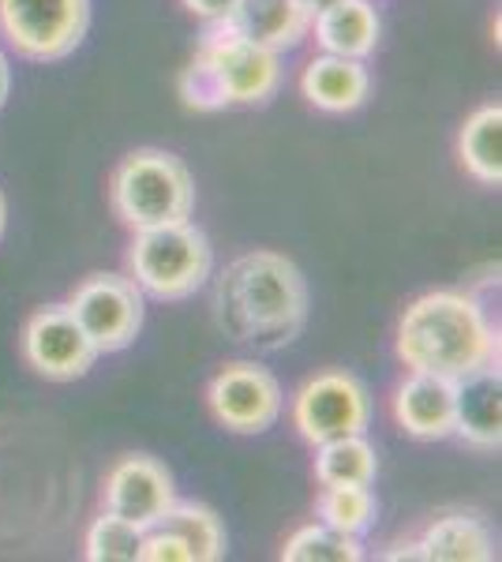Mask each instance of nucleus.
Masks as SVG:
<instances>
[{"label":"nucleus","mask_w":502,"mask_h":562,"mask_svg":"<svg viewBox=\"0 0 502 562\" xmlns=\"http://www.w3.org/2000/svg\"><path fill=\"white\" fill-rule=\"evenodd\" d=\"M300 94L319 113H353L368 102L371 94V71L356 57H312L300 71Z\"/></svg>","instance_id":"4468645a"},{"label":"nucleus","mask_w":502,"mask_h":562,"mask_svg":"<svg viewBox=\"0 0 502 562\" xmlns=\"http://www.w3.org/2000/svg\"><path fill=\"white\" fill-rule=\"evenodd\" d=\"M368 424H371L368 386L345 368L319 371V375H312L293 394V428L312 447L342 439V435H364Z\"/></svg>","instance_id":"0eeeda50"},{"label":"nucleus","mask_w":502,"mask_h":562,"mask_svg":"<svg viewBox=\"0 0 502 562\" xmlns=\"http://www.w3.org/2000/svg\"><path fill=\"white\" fill-rule=\"evenodd\" d=\"M87 31L90 0H0V38L38 65L71 57Z\"/></svg>","instance_id":"423d86ee"},{"label":"nucleus","mask_w":502,"mask_h":562,"mask_svg":"<svg viewBox=\"0 0 502 562\" xmlns=\"http://www.w3.org/2000/svg\"><path fill=\"white\" fill-rule=\"evenodd\" d=\"M376 476H379V454L364 435H342V439L319 442L315 447L319 487H342V484L371 487Z\"/></svg>","instance_id":"6ab92c4d"},{"label":"nucleus","mask_w":502,"mask_h":562,"mask_svg":"<svg viewBox=\"0 0 502 562\" xmlns=\"http://www.w3.org/2000/svg\"><path fill=\"white\" fill-rule=\"evenodd\" d=\"M454 435L472 450L495 454L502 447V371L499 360L454 379Z\"/></svg>","instance_id":"f8f14e48"},{"label":"nucleus","mask_w":502,"mask_h":562,"mask_svg":"<svg viewBox=\"0 0 502 562\" xmlns=\"http://www.w3.org/2000/svg\"><path fill=\"white\" fill-rule=\"evenodd\" d=\"M210 416L233 435H263L281 420L286 394L270 368L255 360H233L207 386Z\"/></svg>","instance_id":"1a4fd4ad"},{"label":"nucleus","mask_w":502,"mask_h":562,"mask_svg":"<svg viewBox=\"0 0 502 562\" xmlns=\"http://www.w3.org/2000/svg\"><path fill=\"white\" fill-rule=\"evenodd\" d=\"M172 498H177V484L166 461L150 454H124L109 465L102 503L109 514L132 521L135 529H150L172 506Z\"/></svg>","instance_id":"9b49d317"},{"label":"nucleus","mask_w":502,"mask_h":562,"mask_svg":"<svg viewBox=\"0 0 502 562\" xmlns=\"http://www.w3.org/2000/svg\"><path fill=\"white\" fill-rule=\"evenodd\" d=\"M312 31L323 53L368 60L382 34L376 0H334V4L312 15Z\"/></svg>","instance_id":"2eb2a0df"},{"label":"nucleus","mask_w":502,"mask_h":562,"mask_svg":"<svg viewBox=\"0 0 502 562\" xmlns=\"http://www.w3.org/2000/svg\"><path fill=\"white\" fill-rule=\"evenodd\" d=\"M23 360L31 371H38L49 383H76L98 364V346L79 326L68 304H45L23 323L20 338Z\"/></svg>","instance_id":"9d476101"},{"label":"nucleus","mask_w":502,"mask_h":562,"mask_svg":"<svg viewBox=\"0 0 502 562\" xmlns=\"http://www.w3.org/2000/svg\"><path fill=\"white\" fill-rule=\"evenodd\" d=\"M71 315L90 334L98 352H121L140 338L143 319H147V296L127 274L98 270L79 281L68 296Z\"/></svg>","instance_id":"6e6552de"},{"label":"nucleus","mask_w":502,"mask_h":562,"mask_svg":"<svg viewBox=\"0 0 502 562\" xmlns=\"http://www.w3.org/2000/svg\"><path fill=\"white\" fill-rule=\"evenodd\" d=\"M143 529H135L132 521L116 518V514H102V518L90 521L83 555L90 562H135L140 559Z\"/></svg>","instance_id":"5701e85b"},{"label":"nucleus","mask_w":502,"mask_h":562,"mask_svg":"<svg viewBox=\"0 0 502 562\" xmlns=\"http://www.w3.org/2000/svg\"><path fill=\"white\" fill-rule=\"evenodd\" d=\"M8 94H12V65H8L4 49H0V109H4Z\"/></svg>","instance_id":"bb28decb"},{"label":"nucleus","mask_w":502,"mask_h":562,"mask_svg":"<svg viewBox=\"0 0 502 562\" xmlns=\"http://www.w3.org/2000/svg\"><path fill=\"white\" fill-rule=\"evenodd\" d=\"M420 555L424 562H495V532L477 514H443L424 529Z\"/></svg>","instance_id":"f3484780"},{"label":"nucleus","mask_w":502,"mask_h":562,"mask_svg":"<svg viewBox=\"0 0 502 562\" xmlns=\"http://www.w3.org/2000/svg\"><path fill=\"white\" fill-rule=\"evenodd\" d=\"M230 23L244 38L267 45L274 53H289L312 34V12L300 0H241Z\"/></svg>","instance_id":"dca6fc26"},{"label":"nucleus","mask_w":502,"mask_h":562,"mask_svg":"<svg viewBox=\"0 0 502 562\" xmlns=\"http://www.w3.org/2000/svg\"><path fill=\"white\" fill-rule=\"evenodd\" d=\"M315 514L323 525H334L342 532H368L376 525V514H379V503L371 495V487H360V484H342V487H323L315 498Z\"/></svg>","instance_id":"4be33fe9"},{"label":"nucleus","mask_w":502,"mask_h":562,"mask_svg":"<svg viewBox=\"0 0 502 562\" xmlns=\"http://www.w3.org/2000/svg\"><path fill=\"white\" fill-rule=\"evenodd\" d=\"M364 543L353 532H342L334 525L312 521L300 525L281 548V562H360Z\"/></svg>","instance_id":"412c9836"},{"label":"nucleus","mask_w":502,"mask_h":562,"mask_svg":"<svg viewBox=\"0 0 502 562\" xmlns=\"http://www.w3.org/2000/svg\"><path fill=\"white\" fill-rule=\"evenodd\" d=\"M140 562H191V551L185 548V540L172 537L169 529L150 525V529H143Z\"/></svg>","instance_id":"393cba45"},{"label":"nucleus","mask_w":502,"mask_h":562,"mask_svg":"<svg viewBox=\"0 0 502 562\" xmlns=\"http://www.w3.org/2000/svg\"><path fill=\"white\" fill-rule=\"evenodd\" d=\"M382 559H420L424 562V555H420V543L409 540V543H394V551H382Z\"/></svg>","instance_id":"cd10ccee"},{"label":"nucleus","mask_w":502,"mask_h":562,"mask_svg":"<svg viewBox=\"0 0 502 562\" xmlns=\"http://www.w3.org/2000/svg\"><path fill=\"white\" fill-rule=\"evenodd\" d=\"M109 206L132 233L185 222L196 214V177L172 150L140 147L116 161L109 177Z\"/></svg>","instance_id":"7ed1b4c3"},{"label":"nucleus","mask_w":502,"mask_h":562,"mask_svg":"<svg viewBox=\"0 0 502 562\" xmlns=\"http://www.w3.org/2000/svg\"><path fill=\"white\" fill-rule=\"evenodd\" d=\"M154 525H161L172 537L185 540V548L191 551V562H217V559H225V548H230L222 518H217L210 506L191 503V498H172V506Z\"/></svg>","instance_id":"aec40b11"},{"label":"nucleus","mask_w":502,"mask_h":562,"mask_svg":"<svg viewBox=\"0 0 502 562\" xmlns=\"http://www.w3.org/2000/svg\"><path fill=\"white\" fill-rule=\"evenodd\" d=\"M312 293L289 256L255 248L236 256L214 281V323L230 341L278 352L304 334Z\"/></svg>","instance_id":"f257e3e1"},{"label":"nucleus","mask_w":502,"mask_h":562,"mask_svg":"<svg viewBox=\"0 0 502 562\" xmlns=\"http://www.w3.org/2000/svg\"><path fill=\"white\" fill-rule=\"evenodd\" d=\"M210 274H214V248L191 217L135 229L127 244V278L143 289V296H154L161 304L196 296Z\"/></svg>","instance_id":"20e7f679"},{"label":"nucleus","mask_w":502,"mask_h":562,"mask_svg":"<svg viewBox=\"0 0 502 562\" xmlns=\"http://www.w3.org/2000/svg\"><path fill=\"white\" fill-rule=\"evenodd\" d=\"M196 60H203L207 71L214 76V83L225 98V109L267 105L281 87V53L244 38L230 20L207 23Z\"/></svg>","instance_id":"39448f33"},{"label":"nucleus","mask_w":502,"mask_h":562,"mask_svg":"<svg viewBox=\"0 0 502 562\" xmlns=\"http://www.w3.org/2000/svg\"><path fill=\"white\" fill-rule=\"evenodd\" d=\"M394 352L409 371L461 379L499 360V330L472 293L435 289L401 312Z\"/></svg>","instance_id":"f03ea898"},{"label":"nucleus","mask_w":502,"mask_h":562,"mask_svg":"<svg viewBox=\"0 0 502 562\" xmlns=\"http://www.w3.org/2000/svg\"><path fill=\"white\" fill-rule=\"evenodd\" d=\"M454 379L432 375V371H409L394 386L390 409L398 428L413 439L439 442L454 435Z\"/></svg>","instance_id":"ddd939ff"},{"label":"nucleus","mask_w":502,"mask_h":562,"mask_svg":"<svg viewBox=\"0 0 502 562\" xmlns=\"http://www.w3.org/2000/svg\"><path fill=\"white\" fill-rule=\"evenodd\" d=\"M177 94L185 109H196V113H217V109H225V98L222 90H217L214 76L207 71L203 60L191 57V65L177 76Z\"/></svg>","instance_id":"b1692460"},{"label":"nucleus","mask_w":502,"mask_h":562,"mask_svg":"<svg viewBox=\"0 0 502 562\" xmlns=\"http://www.w3.org/2000/svg\"><path fill=\"white\" fill-rule=\"evenodd\" d=\"M461 169L483 188L502 184V105L488 102L465 116L458 132Z\"/></svg>","instance_id":"a211bd4d"},{"label":"nucleus","mask_w":502,"mask_h":562,"mask_svg":"<svg viewBox=\"0 0 502 562\" xmlns=\"http://www.w3.org/2000/svg\"><path fill=\"white\" fill-rule=\"evenodd\" d=\"M4 229H8V199L0 192V240H4Z\"/></svg>","instance_id":"c85d7f7f"},{"label":"nucleus","mask_w":502,"mask_h":562,"mask_svg":"<svg viewBox=\"0 0 502 562\" xmlns=\"http://www.w3.org/2000/svg\"><path fill=\"white\" fill-rule=\"evenodd\" d=\"M300 4H304V8H308V12H312V15H315V12H323V8H326V4H334V0H300Z\"/></svg>","instance_id":"c756f323"},{"label":"nucleus","mask_w":502,"mask_h":562,"mask_svg":"<svg viewBox=\"0 0 502 562\" xmlns=\"http://www.w3.org/2000/svg\"><path fill=\"white\" fill-rule=\"evenodd\" d=\"M180 4H185L191 15H199L203 23H222V20H230L241 0H180Z\"/></svg>","instance_id":"a878e982"}]
</instances>
